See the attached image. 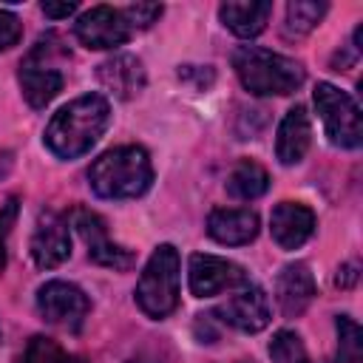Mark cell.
<instances>
[{
    "instance_id": "obj_1",
    "label": "cell",
    "mask_w": 363,
    "mask_h": 363,
    "mask_svg": "<svg viewBox=\"0 0 363 363\" xmlns=\"http://www.w3.org/2000/svg\"><path fill=\"white\" fill-rule=\"evenodd\" d=\"M111 125V105L102 94H85L74 102L62 105L48 128H45V147L60 159H77L88 153L105 128Z\"/></svg>"
},
{
    "instance_id": "obj_2",
    "label": "cell",
    "mask_w": 363,
    "mask_h": 363,
    "mask_svg": "<svg viewBox=\"0 0 363 363\" xmlns=\"http://www.w3.org/2000/svg\"><path fill=\"white\" fill-rule=\"evenodd\" d=\"M153 182V164L142 145L105 150L88 170V184L102 199H136Z\"/></svg>"
},
{
    "instance_id": "obj_3",
    "label": "cell",
    "mask_w": 363,
    "mask_h": 363,
    "mask_svg": "<svg viewBox=\"0 0 363 363\" xmlns=\"http://www.w3.org/2000/svg\"><path fill=\"white\" fill-rule=\"evenodd\" d=\"M233 68L241 85L255 96H286L303 82V68L298 60L258 45H238L233 51Z\"/></svg>"
},
{
    "instance_id": "obj_4",
    "label": "cell",
    "mask_w": 363,
    "mask_h": 363,
    "mask_svg": "<svg viewBox=\"0 0 363 363\" xmlns=\"http://www.w3.org/2000/svg\"><path fill=\"white\" fill-rule=\"evenodd\" d=\"M71 60L68 54V45L60 40V34L48 31L43 34L28 51L26 57L20 60V71H17V79H20V88H23V96L31 108H45L65 85V71L62 65Z\"/></svg>"
},
{
    "instance_id": "obj_5",
    "label": "cell",
    "mask_w": 363,
    "mask_h": 363,
    "mask_svg": "<svg viewBox=\"0 0 363 363\" xmlns=\"http://www.w3.org/2000/svg\"><path fill=\"white\" fill-rule=\"evenodd\" d=\"M136 306L153 318L162 320L179 306V252L173 244H159L139 281H136Z\"/></svg>"
},
{
    "instance_id": "obj_6",
    "label": "cell",
    "mask_w": 363,
    "mask_h": 363,
    "mask_svg": "<svg viewBox=\"0 0 363 363\" xmlns=\"http://www.w3.org/2000/svg\"><path fill=\"white\" fill-rule=\"evenodd\" d=\"M315 108L320 113V122H323V130L329 136V142L335 147H360L363 142V125H360V108L357 102L335 88L332 82H318L315 85Z\"/></svg>"
},
{
    "instance_id": "obj_7",
    "label": "cell",
    "mask_w": 363,
    "mask_h": 363,
    "mask_svg": "<svg viewBox=\"0 0 363 363\" xmlns=\"http://www.w3.org/2000/svg\"><path fill=\"white\" fill-rule=\"evenodd\" d=\"M37 312L43 315L45 323L57 329L79 332L91 312V301L71 281H45L37 289Z\"/></svg>"
},
{
    "instance_id": "obj_8",
    "label": "cell",
    "mask_w": 363,
    "mask_h": 363,
    "mask_svg": "<svg viewBox=\"0 0 363 363\" xmlns=\"http://www.w3.org/2000/svg\"><path fill=\"white\" fill-rule=\"evenodd\" d=\"M68 224H71V227L79 233V238L85 241L88 258H91L94 264L108 267V269H119V272L133 267L136 255H133L128 247L116 244V241L108 235V227H105V221H102L99 213H94V210H88V207H74V210L68 213Z\"/></svg>"
},
{
    "instance_id": "obj_9",
    "label": "cell",
    "mask_w": 363,
    "mask_h": 363,
    "mask_svg": "<svg viewBox=\"0 0 363 363\" xmlns=\"http://www.w3.org/2000/svg\"><path fill=\"white\" fill-rule=\"evenodd\" d=\"M187 281H190V292L196 298H213L218 292L247 286L250 272L244 267H238L235 261H227V258H218L210 252H196V255H190Z\"/></svg>"
},
{
    "instance_id": "obj_10",
    "label": "cell",
    "mask_w": 363,
    "mask_h": 363,
    "mask_svg": "<svg viewBox=\"0 0 363 363\" xmlns=\"http://www.w3.org/2000/svg\"><path fill=\"white\" fill-rule=\"evenodd\" d=\"M74 34L85 48L102 51V48H116V45L128 43L133 37V28H130L128 17L122 14V9L94 6L74 23Z\"/></svg>"
},
{
    "instance_id": "obj_11",
    "label": "cell",
    "mask_w": 363,
    "mask_h": 363,
    "mask_svg": "<svg viewBox=\"0 0 363 363\" xmlns=\"http://www.w3.org/2000/svg\"><path fill=\"white\" fill-rule=\"evenodd\" d=\"M216 320L238 329V332H247V335H255L261 332L269 318H272V306H269V298L261 286L255 284H247L241 286V292L230 295L216 312H210Z\"/></svg>"
},
{
    "instance_id": "obj_12",
    "label": "cell",
    "mask_w": 363,
    "mask_h": 363,
    "mask_svg": "<svg viewBox=\"0 0 363 363\" xmlns=\"http://www.w3.org/2000/svg\"><path fill=\"white\" fill-rule=\"evenodd\" d=\"M31 258L40 269H54L71 255V233H68V218H62L54 210H43L34 233H31Z\"/></svg>"
},
{
    "instance_id": "obj_13",
    "label": "cell",
    "mask_w": 363,
    "mask_h": 363,
    "mask_svg": "<svg viewBox=\"0 0 363 363\" xmlns=\"http://www.w3.org/2000/svg\"><path fill=\"white\" fill-rule=\"evenodd\" d=\"M269 233L272 241L281 250H298L309 241V235L315 233V213L306 204L298 201H281L272 207L269 216Z\"/></svg>"
},
{
    "instance_id": "obj_14",
    "label": "cell",
    "mask_w": 363,
    "mask_h": 363,
    "mask_svg": "<svg viewBox=\"0 0 363 363\" xmlns=\"http://www.w3.org/2000/svg\"><path fill=\"white\" fill-rule=\"evenodd\" d=\"M275 301L284 312V318H298L306 312V306L315 301V275L303 261L281 267L275 278Z\"/></svg>"
},
{
    "instance_id": "obj_15",
    "label": "cell",
    "mask_w": 363,
    "mask_h": 363,
    "mask_svg": "<svg viewBox=\"0 0 363 363\" xmlns=\"http://www.w3.org/2000/svg\"><path fill=\"white\" fill-rule=\"evenodd\" d=\"M99 85L116 99H130L145 88V65L133 54H113L96 68Z\"/></svg>"
},
{
    "instance_id": "obj_16",
    "label": "cell",
    "mask_w": 363,
    "mask_h": 363,
    "mask_svg": "<svg viewBox=\"0 0 363 363\" xmlns=\"http://www.w3.org/2000/svg\"><path fill=\"white\" fill-rule=\"evenodd\" d=\"M207 235L227 247L250 244L258 235V216L244 207H216L207 216Z\"/></svg>"
},
{
    "instance_id": "obj_17",
    "label": "cell",
    "mask_w": 363,
    "mask_h": 363,
    "mask_svg": "<svg viewBox=\"0 0 363 363\" xmlns=\"http://www.w3.org/2000/svg\"><path fill=\"white\" fill-rule=\"evenodd\" d=\"M312 142V122L303 105H295L286 111V116L278 125V136H275V156L281 164H298Z\"/></svg>"
},
{
    "instance_id": "obj_18",
    "label": "cell",
    "mask_w": 363,
    "mask_h": 363,
    "mask_svg": "<svg viewBox=\"0 0 363 363\" xmlns=\"http://www.w3.org/2000/svg\"><path fill=\"white\" fill-rule=\"evenodd\" d=\"M269 14H272V3L261 0V3H221L218 6V17L221 23L235 34V37H258L267 23H269Z\"/></svg>"
},
{
    "instance_id": "obj_19",
    "label": "cell",
    "mask_w": 363,
    "mask_h": 363,
    "mask_svg": "<svg viewBox=\"0 0 363 363\" xmlns=\"http://www.w3.org/2000/svg\"><path fill=\"white\" fill-rule=\"evenodd\" d=\"M267 187H269V176H267V170H264L258 162H252V159L235 162V167H233L230 176H227V193H230L233 199H241V201H252V199L264 196Z\"/></svg>"
},
{
    "instance_id": "obj_20",
    "label": "cell",
    "mask_w": 363,
    "mask_h": 363,
    "mask_svg": "<svg viewBox=\"0 0 363 363\" xmlns=\"http://www.w3.org/2000/svg\"><path fill=\"white\" fill-rule=\"evenodd\" d=\"M17 363H85V360H82L79 354H74V352L62 349L54 337L34 335V337L23 346V352H20Z\"/></svg>"
},
{
    "instance_id": "obj_21",
    "label": "cell",
    "mask_w": 363,
    "mask_h": 363,
    "mask_svg": "<svg viewBox=\"0 0 363 363\" xmlns=\"http://www.w3.org/2000/svg\"><path fill=\"white\" fill-rule=\"evenodd\" d=\"M326 14V3H315V0H292L286 6V23H284V34L286 37H303L309 34L320 17Z\"/></svg>"
},
{
    "instance_id": "obj_22",
    "label": "cell",
    "mask_w": 363,
    "mask_h": 363,
    "mask_svg": "<svg viewBox=\"0 0 363 363\" xmlns=\"http://www.w3.org/2000/svg\"><path fill=\"white\" fill-rule=\"evenodd\" d=\"M335 329H337V349H335V357L329 363H363V332H360V326L352 318L337 315Z\"/></svg>"
},
{
    "instance_id": "obj_23",
    "label": "cell",
    "mask_w": 363,
    "mask_h": 363,
    "mask_svg": "<svg viewBox=\"0 0 363 363\" xmlns=\"http://www.w3.org/2000/svg\"><path fill=\"white\" fill-rule=\"evenodd\" d=\"M269 357H272V363H309L303 340L295 332H289V329H281V332L272 335Z\"/></svg>"
},
{
    "instance_id": "obj_24",
    "label": "cell",
    "mask_w": 363,
    "mask_h": 363,
    "mask_svg": "<svg viewBox=\"0 0 363 363\" xmlns=\"http://www.w3.org/2000/svg\"><path fill=\"white\" fill-rule=\"evenodd\" d=\"M122 14L128 17L130 28L139 31V28H147V26H153V23L159 20L162 6H156V3H136V6H125Z\"/></svg>"
},
{
    "instance_id": "obj_25",
    "label": "cell",
    "mask_w": 363,
    "mask_h": 363,
    "mask_svg": "<svg viewBox=\"0 0 363 363\" xmlns=\"http://www.w3.org/2000/svg\"><path fill=\"white\" fill-rule=\"evenodd\" d=\"M14 221H17V199H9L0 207V272L6 269V238L14 227Z\"/></svg>"
},
{
    "instance_id": "obj_26",
    "label": "cell",
    "mask_w": 363,
    "mask_h": 363,
    "mask_svg": "<svg viewBox=\"0 0 363 363\" xmlns=\"http://www.w3.org/2000/svg\"><path fill=\"white\" fill-rule=\"evenodd\" d=\"M20 34H23V23H20L11 11L0 9V51L11 48V45L20 40Z\"/></svg>"
},
{
    "instance_id": "obj_27",
    "label": "cell",
    "mask_w": 363,
    "mask_h": 363,
    "mask_svg": "<svg viewBox=\"0 0 363 363\" xmlns=\"http://www.w3.org/2000/svg\"><path fill=\"white\" fill-rule=\"evenodd\" d=\"M43 11L48 14V17H54V20H60V17H71L74 11H77V3H43Z\"/></svg>"
},
{
    "instance_id": "obj_28",
    "label": "cell",
    "mask_w": 363,
    "mask_h": 363,
    "mask_svg": "<svg viewBox=\"0 0 363 363\" xmlns=\"http://www.w3.org/2000/svg\"><path fill=\"white\" fill-rule=\"evenodd\" d=\"M354 281H357V264H354V261L346 264V267H340L337 275H335V284H337V286H352Z\"/></svg>"
},
{
    "instance_id": "obj_29",
    "label": "cell",
    "mask_w": 363,
    "mask_h": 363,
    "mask_svg": "<svg viewBox=\"0 0 363 363\" xmlns=\"http://www.w3.org/2000/svg\"><path fill=\"white\" fill-rule=\"evenodd\" d=\"M0 340H3V329H0Z\"/></svg>"
},
{
    "instance_id": "obj_30",
    "label": "cell",
    "mask_w": 363,
    "mask_h": 363,
    "mask_svg": "<svg viewBox=\"0 0 363 363\" xmlns=\"http://www.w3.org/2000/svg\"><path fill=\"white\" fill-rule=\"evenodd\" d=\"M238 363H247V360H238Z\"/></svg>"
}]
</instances>
